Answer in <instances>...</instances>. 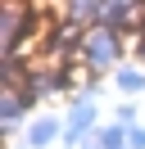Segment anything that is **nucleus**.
Instances as JSON below:
<instances>
[{
	"label": "nucleus",
	"instance_id": "obj_12",
	"mask_svg": "<svg viewBox=\"0 0 145 149\" xmlns=\"http://www.w3.org/2000/svg\"><path fill=\"white\" fill-rule=\"evenodd\" d=\"M118 5H136V0H118Z\"/></svg>",
	"mask_w": 145,
	"mask_h": 149
},
{
	"label": "nucleus",
	"instance_id": "obj_1",
	"mask_svg": "<svg viewBox=\"0 0 145 149\" xmlns=\"http://www.w3.org/2000/svg\"><path fill=\"white\" fill-rule=\"evenodd\" d=\"M122 36L127 32H118L113 23H91L86 32H82V54L77 63L86 68V72H118V59H122Z\"/></svg>",
	"mask_w": 145,
	"mask_h": 149
},
{
	"label": "nucleus",
	"instance_id": "obj_3",
	"mask_svg": "<svg viewBox=\"0 0 145 149\" xmlns=\"http://www.w3.org/2000/svg\"><path fill=\"white\" fill-rule=\"evenodd\" d=\"M100 127V109L95 100H72L63 113V145H86V136Z\"/></svg>",
	"mask_w": 145,
	"mask_h": 149
},
{
	"label": "nucleus",
	"instance_id": "obj_6",
	"mask_svg": "<svg viewBox=\"0 0 145 149\" xmlns=\"http://www.w3.org/2000/svg\"><path fill=\"white\" fill-rule=\"evenodd\" d=\"M63 18H68V23H82V27L104 23L109 18V0H63Z\"/></svg>",
	"mask_w": 145,
	"mask_h": 149
},
{
	"label": "nucleus",
	"instance_id": "obj_4",
	"mask_svg": "<svg viewBox=\"0 0 145 149\" xmlns=\"http://www.w3.org/2000/svg\"><path fill=\"white\" fill-rule=\"evenodd\" d=\"M54 140H63V122L54 118V113L32 118V122H27V131H23V149H50Z\"/></svg>",
	"mask_w": 145,
	"mask_h": 149
},
{
	"label": "nucleus",
	"instance_id": "obj_5",
	"mask_svg": "<svg viewBox=\"0 0 145 149\" xmlns=\"http://www.w3.org/2000/svg\"><path fill=\"white\" fill-rule=\"evenodd\" d=\"M32 113V100H27L23 86H5V104H0V122H5V136H14L23 127V118Z\"/></svg>",
	"mask_w": 145,
	"mask_h": 149
},
{
	"label": "nucleus",
	"instance_id": "obj_7",
	"mask_svg": "<svg viewBox=\"0 0 145 149\" xmlns=\"http://www.w3.org/2000/svg\"><path fill=\"white\" fill-rule=\"evenodd\" d=\"M86 145H91V149H127V127H122V122L95 127V131L86 136Z\"/></svg>",
	"mask_w": 145,
	"mask_h": 149
},
{
	"label": "nucleus",
	"instance_id": "obj_10",
	"mask_svg": "<svg viewBox=\"0 0 145 149\" xmlns=\"http://www.w3.org/2000/svg\"><path fill=\"white\" fill-rule=\"evenodd\" d=\"M113 122H122V127H136V104H122V109L113 113Z\"/></svg>",
	"mask_w": 145,
	"mask_h": 149
},
{
	"label": "nucleus",
	"instance_id": "obj_8",
	"mask_svg": "<svg viewBox=\"0 0 145 149\" xmlns=\"http://www.w3.org/2000/svg\"><path fill=\"white\" fill-rule=\"evenodd\" d=\"M113 81H118L122 95H141V91H145V63H122V68L113 72Z\"/></svg>",
	"mask_w": 145,
	"mask_h": 149
},
{
	"label": "nucleus",
	"instance_id": "obj_9",
	"mask_svg": "<svg viewBox=\"0 0 145 149\" xmlns=\"http://www.w3.org/2000/svg\"><path fill=\"white\" fill-rule=\"evenodd\" d=\"M127 149H145V127H141V122L127 127Z\"/></svg>",
	"mask_w": 145,
	"mask_h": 149
},
{
	"label": "nucleus",
	"instance_id": "obj_2",
	"mask_svg": "<svg viewBox=\"0 0 145 149\" xmlns=\"http://www.w3.org/2000/svg\"><path fill=\"white\" fill-rule=\"evenodd\" d=\"M36 18H41L36 5L5 0V23H0V45H5V54H14V50H27V54H32V36H36V27H41Z\"/></svg>",
	"mask_w": 145,
	"mask_h": 149
},
{
	"label": "nucleus",
	"instance_id": "obj_11",
	"mask_svg": "<svg viewBox=\"0 0 145 149\" xmlns=\"http://www.w3.org/2000/svg\"><path fill=\"white\" fill-rule=\"evenodd\" d=\"M136 63H145V27L136 32Z\"/></svg>",
	"mask_w": 145,
	"mask_h": 149
}]
</instances>
